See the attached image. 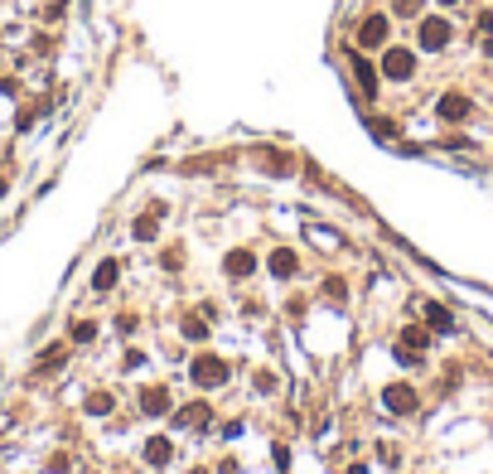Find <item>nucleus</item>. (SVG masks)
I'll return each instance as SVG.
<instances>
[{"mask_svg":"<svg viewBox=\"0 0 493 474\" xmlns=\"http://www.w3.org/2000/svg\"><path fill=\"white\" fill-rule=\"evenodd\" d=\"M227 373H232V368H227L218 354H198L194 363H189V378H194L198 387H223V382H227Z\"/></svg>","mask_w":493,"mask_h":474,"instance_id":"obj_1","label":"nucleus"},{"mask_svg":"<svg viewBox=\"0 0 493 474\" xmlns=\"http://www.w3.org/2000/svg\"><path fill=\"white\" fill-rule=\"evenodd\" d=\"M411 73H416V49H401V44L382 49V78H392V83H406Z\"/></svg>","mask_w":493,"mask_h":474,"instance_id":"obj_2","label":"nucleus"},{"mask_svg":"<svg viewBox=\"0 0 493 474\" xmlns=\"http://www.w3.org/2000/svg\"><path fill=\"white\" fill-rule=\"evenodd\" d=\"M387 34H392V19L387 15H368L358 24V49H387Z\"/></svg>","mask_w":493,"mask_h":474,"instance_id":"obj_3","label":"nucleus"},{"mask_svg":"<svg viewBox=\"0 0 493 474\" xmlns=\"http://www.w3.org/2000/svg\"><path fill=\"white\" fill-rule=\"evenodd\" d=\"M445 44H450V19H440V15L421 19V49L435 54V49H445Z\"/></svg>","mask_w":493,"mask_h":474,"instance_id":"obj_4","label":"nucleus"},{"mask_svg":"<svg viewBox=\"0 0 493 474\" xmlns=\"http://www.w3.org/2000/svg\"><path fill=\"white\" fill-rule=\"evenodd\" d=\"M382 406H387L392 416H411V411H416V387H406V382H392V387L382 392Z\"/></svg>","mask_w":493,"mask_h":474,"instance_id":"obj_5","label":"nucleus"},{"mask_svg":"<svg viewBox=\"0 0 493 474\" xmlns=\"http://www.w3.org/2000/svg\"><path fill=\"white\" fill-rule=\"evenodd\" d=\"M435 111H440V121H469V116H474V102L464 93H445L435 102Z\"/></svg>","mask_w":493,"mask_h":474,"instance_id":"obj_6","label":"nucleus"},{"mask_svg":"<svg viewBox=\"0 0 493 474\" xmlns=\"http://www.w3.org/2000/svg\"><path fill=\"white\" fill-rule=\"evenodd\" d=\"M140 411H145V416H165V411H170V392H165V387H145V392H140Z\"/></svg>","mask_w":493,"mask_h":474,"instance_id":"obj_7","label":"nucleus"},{"mask_svg":"<svg viewBox=\"0 0 493 474\" xmlns=\"http://www.w3.org/2000/svg\"><path fill=\"white\" fill-rule=\"evenodd\" d=\"M353 78H358V88L368 97H378V68H373L368 58H358V54H353Z\"/></svg>","mask_w":493,"mask_h":474,"instance_id":"obj_8","label":"nucleus"},{"mask_svg":"<svg viewBox=\"0 0 493 474\" xmlns=\"http://www.w3.org/2000/svg\"><path fill=\"white\" fill-rule=\"evenodd\" d=\"M208 416H213V411H208V406H203V402H194V406H184V411H175V426H208Z\"/></svg>","mask_w":493,"mask_h":474,"instance_id":"obj_9","label":"nucleus"},{"mask_svg":"<svg viewBox=\"0 0 493 474\" xmlns=\"http://www.w3.org/2000/svg\"><path fill=\"white\" fill-rule=\"evenodd\" d=\"M252 271H257V257H252V252H227V276L242 281V276H252Z\"/></svg>","mask_w":493,"mask_h":474,"instance_id":"obj_10","label":"nucleus"},{"mask_svg":"<svg viewBox=\"0 0 493 474\" xmlns=\"http://www.w3.org/2000/svg\"><path fill=\"white\" fill-rule=\"evenodd\" d=\"M426 324H430V329H440V334H450V329H455V315H445L435 300H426Z\"/></svg>","mask_w":493,"mask_h":474,"instance_id":"obj_11","label":"nucleus"},{"mask_svg":"<svg viewBox=\"0 0 493 474\" xmlns=\"http://www.w3.org/2000/svg\"><path fill=\"white\" fill-rule=\"evenodd\" d=\"M145 460L160 470V465H170V441L165 436H155V441H145Z\"/></svg>","mask_w":493,"mask_h":474,"instance_id":"obj_12","label":"nucleus"},{"mask_svg":"<svg viewBox=\"0 0 493 474\" xmlns=\"http://www.w3.org/2000/svg\"><path fill=\"white\" fill-rule=\"evenodd\" d=\"M271 271H276V276H296V252H291V247L271 252Z\"/></svg>","mask_w":493,"mask_h":474,"instance_id":"obj_13","label":"nucleus"},{"mask_svg":"<svg viewBox=\"0 0 493 474\" xmlns=\"http://www.w3.org/2000/svg\"><path fill=\"white\" fill-rule=\"evenodd\" d=\"M116 276H121V267H116V262H102L97 276H92V285H97V290H111V285H116Z\"/></svg>","mask_w":493,"mask_h":474,"instance_id":"obj_14","label":"nucleus"},{"mask_svg":"<svg viewBox=\"0 0 493 474\" xmlns=\"http://www.w3.org/2000/svg\"><path fill=\"white\" fill-rule=\"evenodd\" d=\"M261 165H266L271 175H291V160H286L281 150H261Z\"/></svg>","mask_w":493,"mask_h":474,"instance_id":"obj_15","label":"nucleus"},{"mask_svg":"<svg viewBox=\"0 0 493 474\" xmlns=\"http://www.w3.org/2000/svg\"><path fill=\"white\" fill-rule=\"evenodd\" d=\"M131 232H136V237H140V242H155V232H160V228H155V218H145V213H140V218H136V228H131Z\"/></svg>","mask_w":493,"mask_h":474,"instance_id":"obj_16","label":"nucleus"},{"mask_svg":"<svg viewBox=\"0 0 493 474\" xmlns=\"http://www.w3.org/2000/svg\"><path fill=\"white\" fill-rule=\"evenodd\" d=\"M401 339H406V349H416V354H421V349H426V344H430V334H426V329H421V324H411V329H406V334H401Z\"/></svg>","mask_w":493,"mask_h":474,"instance_id":"obj_17","label":"nucleus"},{"mask_svg":"<svg viewBox=\"0 0 493 474\" xmlns=\"http://www.w3.org/2000/svg\"><path fill=\"white\" fill-rule=\"evenodd\" d=\"M73 339H78V344H88V339H97V324H92V319H83V324H73Z\"/></svg>","mask_w":493,"mask_h":474,"instance_id":"obj_18","label":"nucleus"},{"mask_svg":"<svg viewBox=\"0 0 493 474\" xmlns=\"http://www.w3.org/2000/svg\"><path fill=\"white\" fill-rule=\"evenodd\" d=\"M88 411H92V416H102V411H111V397H102V392H92V397H88Z\"/></svg>","mask_w":493,"mask_h":474,"instance_id":"obj_19","label":"nucleus"},{"mask_svg":"<svg viewBox=\"0 0 493 474\" xmlns=\"http://www.w3.org/2000/svg\"><path fill=\"white\" fill-rule=\"evenodd\" d=\"M421 5H426V0H392V10H396V15H406V19H411Z\"/></svg>","mask_w":493,"mask_h":474,"instance_id":"obj_20","label":"nucleus"},{"mask_svg":"<svg viewBox=\"0 0 493 474\" xmlns=\"http://www.w3.org/2000/svg\"><path fill=\"white\" fill-rule=\"evenodd\" d=\"M184 334H189V339H208V329H203V319H184Z\"/></svg>","mask_w":493,"mask_h":474,"instance_id":"obj_21","label":"nucleus"},{"mask_svg":"<svg viewBox=\"0 0 493 474\" xmlns=\"http://www.w3.org/2000/svg\"><path fill=\"white\" fill-rule=\"evenodd\" d=\"M257 392H276V378L271 373H257Z\"/></svg>","mask_w":493,"mask_h":474,"instance_id":"obj_22","label":"nucleus"},{"mask_svg":"<svg viewBox=\"0 0 493 474\" xmlns=\"http://www.w3.org/2000/svg\"><path fill=\"white\" fill-rule=\"evenodd\" d=\"M440 5H455V0H440Z\"/></svg>","mask_w":493,"mask_h":474,"instance_id":"obj_23","label":"nucleus"}]
</instances>
